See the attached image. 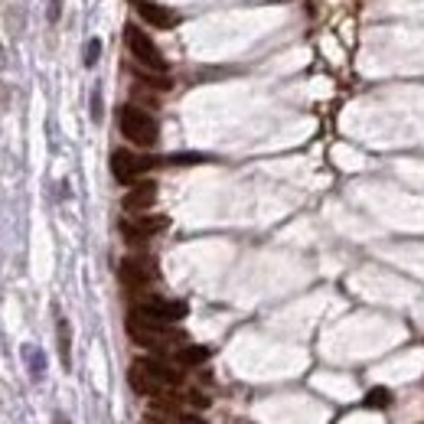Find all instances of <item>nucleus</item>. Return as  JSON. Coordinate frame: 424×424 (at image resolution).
Segmentation results:
<instances>
[{"mask_svg": "<svg viewBox=\"0 0 424 424\" xmlns=\"http://www.w3.org/2000/svg\"><path fill=\"white\" fill-rule=\"evenodd\" d=\"M128 378H131L134 392L147 395V398H167V395H173L180 386H183L180 366L167 363V359H160V356H140V359H134Z\"/></svg>", "mask_w": 424, "mask_h": 424, "instance_id": "obj_1", "label": "nucleus"}, {"mask_svg": "<svg viewBox=\"0 0 424 424\" xmlns=\"http://www.w3.org/2000/svg\"><path fill=\"white\" fill-rule=\"evenodd\" d=\"M128 336L144 349H154V353H167L173 343L183 339V333L173 330V324H160V320H150V316L140 314H128Z\"/></svg>", "mask_w": 424, "mask_h": 424, "instance_id": "obj_2", "label": "nucleus"}, {"mask_svg": "<svg viewBox=\"0 0 424 424\" xmlns=\"http://www.w3.org/2000/svg\"><path fill=\"white\" fill-rule=\"evenodd\" d=\"M118 128H121L124 140H131L140 150H147V147H154L157 140H160V124H157V118L147 108H140V105H121V111H118Z\"/></svg>", "mask_w": 424, "mask_h": 424, "instance_id": "obj_3", "label": "nucleus"}, {"mask_svg": "<svg viewBox=\"0 0 424 424\" xmlns=\"http://www.w3.org/2000/svg\"><path fill=\"white\" fill-rule=\"evenodd\" d=\"M124 39H128V49H131V56L140 62V66H144V69L163 72V76H167V59H163V53L157 49V43L147 36V33L140 30L138 24L124 26Z\"/></svg>", "mask_w": 424, "mask_h": 424, "instance_id": "obj_4", "label": "nucleus"}, {"mask_svg": "<svg viewBox=\"0 0 424 424\" xmlns=\"http://www.w3.org/2000/svg\"><path fill=\"white\" fill-rule=\"evenodd\" d=\"M157 167V157H150V154H138V150H115L111 154V173H115V180L118 183H128V186H134L144 173H150V170Z\"/></svg>", "mask_w": 424, "mask_h": 424, "instance_id": "obj_5", "label": "nucleus"}, {"mask_svg": "<svg viewBox=\"0 0 424 424\" xmlns=\"http://www.w3.org/2000/svg\"><path fill=\"white\" fill-rule=\"evenodd\" d=\"M134 314L160 320V324H177V320L186 316V304L183 301H167V297H154V294H140L138 301H134Z\"/></svg>", "mask_w": 424, "mask_h": 424, "instance_id": "obj_6", "label": "nucleus"}, {"mask_svg": "<svg viewBox=\"0 0 424 424\" xmlns=\"http://www.w3.org/2000/svg\"><path fill=\"white\" fill-rule=\"evenodd\" d=\"M118 278H121V284L131 294H144L147 287H150V281H154V264L147 262V258H140V254L121 258V264H118Z\"/></svg>", "mask_w": 424, "mask_h": 424, "instance_id": "obj_7", "label": "nucleus"}, {"mask_svg": "<svg viewBox=\"0 0 424 424\" xmlns=\"http://www.w3.org/2000/svg\"><path fill=\"white\" fill-rule=\"evenodd\" d=\"M118 229H121L128 245H144L147 239H154L157 232L167 229V219L163 216H144V212H140V216H134V219H121Z\"/></svg>", "mask_w": 424, "mask_h": 424, "instance_id": "obj_8", "label": "nucleus"}, {"mask_svg": "<svg viewBox=\"0 0 424 424\" xmlns=\"http://www.w3.org/2000/svg\"><path fill=\"white\" fill-rule=\"evenodd\" d=\"M154 200H157V183L154 180H138V183L131 186V193L124 196V209L128 212H147V209L154 206Z\"/></svg>", "mask_w": 424, "mask_h": 424, "instance_id": "obj_9", "label": "nucleus"}, {"mask_svg": "<svg viewBox=\"0 0 424 424\" xmlns=\"http://www.w3.org/2000/svg\"><path fill=\"white\" fill-rule=\"evenodd\" d=\"M138 14H140V20H144V24L157 26V30H173V26L180 24L173 10L160 7V4H150V0H138Z\"/></svg>", "mask_w": 424, "mask_h": 424, "instance_id": "obj_10", "label": "nucleus"}, {"mask_svg": "<svg viewBox=\"0 0 424 424\" xmlns=\"http://www.w3.org/2000/svg\"><path fill=\"white\" fill-rule=\"evenodd\" d=\"M59 356H62V366L69 369V366H72V330H69V320H59Z\"/></svg>", "mask_w": 424, "mask_h": 424, "instance_id": "obj_11", "label": "nucleus"}, {"mask_svg": "<svg viewBox=\"0 0 424 424\" xmlns=\"http://www.w3.org/2000/svg\"><path fill=\"white\" fill-rule=\"evenodd\" d=\"M206 356H209V349H202V346H183L177 353V363L180 366H200V363H206Z\"/></svg>", "mask_w": 424, "mask_h": 424, "instance_id": "obj_12", "label": "nucleus"}, {"mask_svg": "<svg viewBox=\"0 0 424 424\" xmlns=\"http://www.w3.org/2000/svg\"><path fill=\"white\" fill-rule=\"evenodd\" d=\"M101 56V43L98 39H88V46H85V66H95Z\"/></svg>", "mask_w": 424, "mask_h": 424, "instance_id": "obj_13", "label": "nucleus"}, {"mask_svg": "<svg viewBox=\"0 0 424 424\" xmlns=\"http://www.w3.org/2000/svg\"><path fill=\"white\" fill-rule=\"evenodd\" d=\"M388 401H392V395H388L386 388H372L369 392V405H382V408H386Z\"/></svg>", "mask_w": 424, "mask_h": 424, "instance_id": "obj_14", "label": "nucleus"}, {"mask_svg": "<svg viewBox=\"0 0 424 424\" xmlns=\"http://www.w3.org/2000/svg\"><path fill=\"white\" fill-rule=\"evenodd\" d=\"M26 356H30L33 376H43V372H46V363H43V353H33V349H26Z\"/></svg>", "mask_w": 424, "mask_h": 424, "instance_id": "obj_15", "label": "nucleus"}, {"mask_svg": "<svg viewBox=\"0 0 424 424\" xmlns=\"http://www.w3.org/2000/svg\"><path fill=\"white\" fill-rule=\"evenodd\" d=\"M59 14H62V0H49V20H59Z\"/></svg>", "mask_w": 424, "mask_h": 424, "instance_id": "obj_16", "label": "nucleus"}, {"mask_svg": "<svg viewBox=\"0 0 424 424\" xmlns=\"http://www.w3.org/2000/svg\"><path fill=\"white\" fill-rule=\"evenodd\" d=\"M92 118H95V121H101V95L98 92L92 95Z\"/></svg>", "mask_w": 424, "mask_h": 424, "instance_id": "obj_17", "label": "nucleus"}]
</instances>
